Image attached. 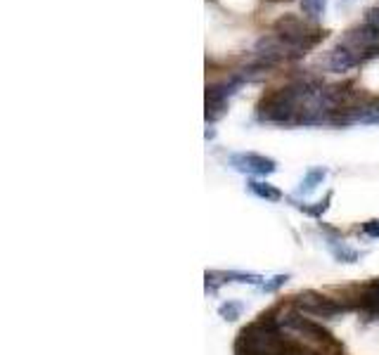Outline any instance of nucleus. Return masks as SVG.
<instances>
[{"instance_id":"1","label":"nucleus","mask_w":379,"mask_h":355,"mask_svg":"<svg viewBox=\"0 0 379 355\" xmlns=\"http://www.w3.org/2000/svg\"><path fill=\"white\" fill-rule=\"evenodd\" d=\"M273 318L277 327L284 332V337L296 341V344L313 348L322 355H344V346L332 337V332L325 330L322 322L301 315L292 303L284 305V308H275Z\"/></svg>"},{"instance_id":"2","label":"nucleus","mask_w":379,"mask_h":355,"mask_svg":"<svg viewBox=\"0 0 379 355\" xmlns=\"http://www.w3.org/2000/svg\"><path fill=\"white\" fill-rule=\"evenodd\" d=\"M273 33H277L282 40H287L301 54H306V50L320 43L327 31H322L320 26H315L313 22H308V19L299 15H282L280 19H275Z\"/></svg>"},{"instance_id":"3","label":"nucleus","mask_w":379,"mask_h":355,"mask_svg":"<svg viewBox=\"0 0 379 355\" xmlns=\"http://www.w3.org/2000/svg\"><path fill=\"white\" fill-rule=\"evenodd\" d=\"M292 305L301 315H306L315 322H332V320H339L346 310V305L334 301L332 296H325V293L317 291H301L294 296Z\"/></svg>"},{"instance_id":"4","label":"nucleus","mask_w":379,"mask_h":355,"mask_svg":"<svg viewBox=\"0 0 379 355\" xmlns=\"http://www.w3.org/2000/svg\"><path fill=\"white\" fill-rule=\"evenodd\" d=\"M242 83V76H235L230 81H221V83L206 86V121H216L226 114L228 100Z\"/></svg>"},{"instance_id":"5","label":"nucleus","mask_w":379,"mask_h":355,"mask_svg":"<svg viewBox=\"0 0 379 355\" xmlns=\"http://www.w3.org/2000/svg\"><path fill=\"white\" fill-rule=\"evenodd\" d=\"M230 166L247 175H270L277 170V161L263 154L240 152V154H230Z\"/></svg>"},{"instance_id":"6","label":"nucleus","mask_w":379,"mask_h":355,"mask_svg":"<svg viewBox=\"0 0 379 355\" xmlns=\"http://www.w3.org/2000/svg\"><path fill=\"white\" fill-rule=\"evenodd\" d=\"M361 62H363L361 52L354 50V47H349V45L339 43V45L332 47V50L327 52L325 66H327L330 71H334V74H344V71L354 69V66H358Z\"/></svg>"},{"instance_id":"7","label":"nucleus","mask_w":379,"mask_h":355,"mask_svg":"<svg viewBox=\"0 0 379 355\" xmlns=\"http://www.w3.org/2000/svg\"><path fill=\"white\" fill-rule=\"evenodd\" d=\"M344 45L354 47L363 57V50L379 45V24H365V26H358L354 31H349L346 38H344Z\"/></svg>"},{"instance_id":"8","label":"nucleus","mask_w":379,"mask_h":355,"mask_svg":"<svg viewBox=\"0 0 379 355\" xmlns=\"http://www.w3.org/2000/svg\"><path fill=\"white\" fill-rule=\"evenodd\" d=\"M361 308L372 318H379V277L361 289Z\"/></svg>"},{"instance_id":"9","label":"nucleus","mask_w":379,"mask_h":355,"mask_svg":"<svg viewBox=\"0 0 379 355\" xmlns=\"http://www.w3.org/2000/svg\"><path fill=\"white\" fill-rule=\"evenodd\" d=\"M327 249H330V254L334 256V261H339V263H358L361 261V251L351 249L349 244L342 242V240H330Z\"/></svg>"},{"instance_id":"10","label":"nucleus","mask_w":379,"mask_h":355,"mask_svg":"<svg viewBox=\"0 0 379 355\" xmlns=\"http://www.w3.org/2000/svg\"><path fill=\"white\" fill-rule=\"evenodd\" d=\"M247 190L254 197H259V199H266V202H280L282 199L280 190H277L275 185H270V182H263V180H249L247 182Z\"/></svg>"},{"instance_id":"11","label":"nucleus","mask_w":379,"mask_h":355,"mask_svg":"<svg viewBox=\"0 0 379 355\" xmlns=\"http://www.w3.org/2000/svg\"><path fill=\"white\" fill-rule=\"evenodd\" d=\"M325 175H327V170L325 168H310L306 175H303V180H301V185L299 190H296V194H310L317 185H322V180H325Z\"/></svg>"},{"instance_id":"12","label":"nucleus","mask_w":379,"mask_h":355,"mask_svg":"<svg viewBox=\"0 0 379 355\" xmlns=\"http://www.w3.org/2000/svg\"><path fill=\"white\" fill-rule=\"evenodd\" d=\"M242 313H245V305L240 301H226L218 305V315L223 320H228V322H235L237 318H242Z\"/></svg>"},{"instance_id":"13","label":"nucleus","mask_w":379,"mask_h":355,"mask_svg":"<svg viewBox=\"0 0 379 355\" xmlns=\"http://www.w3.org/2000/svg\"><path fill=\"white\" fill-rule=\"evenodd\" d=\"M327 8V0H301V10L308 19H320Z\"/></svg>"},{"instance_id":"14","label":"nucleus","mask_w":379,"mask_h":355,"mask_svg":"<svg viewBox=\"0 0 379 355\" xmlns=\"http://www.w3.org/2000/svg\"><path fill=\"white\" fill-rule=\"evenodd\" d=\"M226 279L228 282H240V284H263L261 282V275H256V272H237V270H228L226 272Z\"/></svg>"},{"instance_id":"15","label":"nucleus","mask_w":379,"mask_h":355,"mask_svg":"<svg viewBox=\"0 0 379 355\" xmlns=\"http://www.w3.org/2000/svg\"><path fill=\"white\" fill-rule=\"evenodd\" d=\"M223 282H228V279H226V272H216V270H209V272H206V291H209V293H216V291H218V286H221Z\"/></svg>"},{"instance_id":"16","label":"nucleus","mask_w":379,"mask_h":355,"mask_svg":"<svg viewBox=\"0 0 379 355\" xmlns=\"http://www.w3.org/2000/svg\"><path fill=\"white\" fill-rule=\"evenodd\" d=\"M330 199H332V192H327L325 194V199L322 202H317L315 206H299L301 211H306L308 216H313V218H320L325 211H327V206H330Z\"/></svg>"},{"instance_id":"17","label":"nucleus","mask_w":379,"mask_h":355,"mask_svg":"<svg viewBox=\"0 0 379 355\" xmlns=\"http://www.w3.org/2000/svg\"><path fill=\"white\" fill-rule=\"evenodd\" d=\"M287 279H289V275H275V277H270V279H266V282L261 284V291L273 293V291L280 289V286L287 284Z\"/></svg>"},{"instance_id":"18","label":"nucleus","mask_w":379,"mask_h":355,"mask_svg":"<svg viewBox=\"0 0 379 355\" xmlns=\"http://www.w3.org/2000/svg\"><path fill=\"white\" fill-rule=\"evenodd\" d=\"M363 235L370 237V240H379V218H372V221L363 223Z\"/></svg>"},{"instance_id":"19","label":"nucleus","mask_w":379,"mask_h":355,"mask_svg":"<svg viewBox=\"0 0 379 355\" xmlns=\"http://www.w3.org/2000/svg\"><path fill=\"white\" fill-rule=\"evenodd\" d=\"M368 24H379V3L368 10Z\"/></svg>"}]
</instances>
